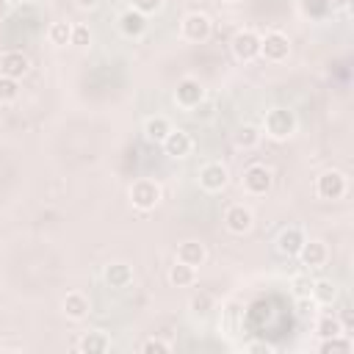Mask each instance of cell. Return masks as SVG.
Returning a JSON list of instances; mask_svg holds the SVG:
<instances>
[{"label":"cell","instance_id":"obj_1","mask_svg":"<svg viewBox=\"0 0 354 354\" xmlns=\"http://www.w3.org/2000/svg\"><path fill=\"white\" fill-rule=\"evenodd\" d=\"M263 127H266V133H268L271 138L282 141V138L293 136V130H296V116H293V111H288V108H271V111L266 113V119H263Z\"/></svg>","mask_w":354,"mask_h":354},{"label":"cell","instance_id":"obj_2","mask_svg":"<svg viewBox=\"0 0 354 354\" xmlns=\"http://www.w3.org/2000/svg\"><path fill=\"white\" fill-rule=\"evenodd\" d=\"M130 202H133L138 210H152V207L160 202V185H158L155 180H147V177L136 180V183L130 185Z\"/></svg>","mask_w":354,"mask_h":354},{"label":"cell","instance_id":"obj_3","mask_svg":"<svg viewBox=\"0 0 354 354\" xmlns=\"http://www.w3.org/2000/svg\"><path fill=\"white\" fill-rule=\"evenodd\" d=\"M288 53H290V41H288L285 33L271 30V33H266V36L260 39V55H263L266 61H274V64H277V61H285Z\"/></svg>","mask_w":354,"mask_h":354},{"label":"cell","instance_id":"obj_4","mask_svg":"<svg viewBox=\"0 0 354 354\" xmlns=\"http://www.w3.org/2000/svg\"><path fill=\"white\" fill-rule=\"evenodd\" d=\"M210 30H213V25H210V17L207 14H202V11L185 14V19H183V36L188 41H205L210 36Z\"/></svg>","mask_w":354,"mask_h":354},{"label":"cell","instance_id":"obj_5","mask_svg":"<svg viewBox=\"0 0 354 354\" xmlns=\"http://www.w3.org/2000/svg\"><path fill=\"white\" fill-rule=\"evenodd\" d=\"M174 100H177V105H183V108H199L202 100H205V88H202L199 80H194V77H183V80L177 83Z\"/></svg>","mask_w":354,"mask_h":354},{"label":"cell","instance_id":"obj_6","mask_svg":"<svg viewBox=\"0 0 354 354\" xmlns=\"http://www.w3.org/2000/svg\"><path fill=\"white\" fill-rule=\"evenodd\" d=\"M315 191H318L321 199H340V196L346 194V177H343L337 169H329V171H324V174L318 177Z\"/></svg>","mask_w":354,"mask_h":354},{"label":"cell","instance_id":"obj_7","mask_svg":"<svg viewBox=\"0 0 354 354\" xmlns=\"http://www.w3.org/2000/svg\"><path fill=\"white\" fill-rule=\"evenodd\" d=\"M232 53L238 61H252L260 55V36L254 30H238L232 39Z\"/></svg>","mask_w":354,"mask_h":354},{"label":"cell","instance_id":"obj_8","mask_svg":"<svg viewBox=\"0 0 354 354\" xmlns=\"http://www.w3.org/2000/svg\"><path fill=\"white\" fill-rule=\"evenodd\" d=\"M243 188H246L249 194H254V196L266 194V191L271 188V171H268L266 166H260V163L249 166V169L243 171Z\"/></svg>","mask_w":354,"mask_h":354},{"label":"cell","instance_id":"obj_9","mask_svg":"<svg viewBox=\"0 0 354 354\" xmlns=\"http://www.w3.org/2000/svg\"><path fill=\"white\" fill-rule=\"evenodd\" d=\"M119 30H122L127 39H138V36L147 30V14L136 11L133 6L124 8V11L119 14Z\"/></svg>","mask_w":354,"mask_h":354},{"label":"cell","instance_id":"obj_10","mask_svg":"<svg viewBox=\"0 0 354 354\" xmlns=\"http://www.w3.org/2000/svg\"><path fill=\"white\" fill-rule=\"evenodd\" d=\"M160 144H163V152L169 158H185L191 152V147H194V141H191V136L185 130H169V136Z\"/></svg>","mask_w":354,"mask_h":354},{"label":"cell","instance_id":"obj_11","mask_svg":"<svg viewBox=\"0 0 354 354\" xmlns=\"http://www.w3.org/2000/svg\"><path fill=\"white\" fill-rule=\"evenodd\" d=\"M224 224H227L230 232L243 235V232L252 230V210L243 207V205H232V207H227V213H224Z\"/></svg>","mask_w":354,"mask_h":354},{"label":"cell","instance_id":"obj_12","mask_svg":"<svg viewBox=\"0 0 354 354\" xmlns=\"http://www.w3.org/2000/svg\"><path fill=\"white\" fill-rule=\"evenodd\" d=\"M28 58L19 53V50H8V53H3L0 55V75H6V77H14V80H19L25 72H28Z\"/></svg>","mask_w":354,"mask_h":354},{"label":"cell","instance_id":"obj_13","mask_svg":"<svg viewBox=\"0 0 354 354\" xmlns=\"http://www.w3.org/2000/svg\"><path fill=\"white\" fill-rule=\"evenodd\" d=\"M326 246L321 243V241H304L301 243V249H299V260H301V266H307V268H321L324 263H326Z\"/></svg>","mask_w":354,"mask_h":354},{"label":"cell","instance_id":"obj_14","mask_svg":"<svg viewBox=\"0 0 354 354\" xmlns=\"http://www.w3.org/2000/svg\"><path fill=\"white\" fill-rule=\"evenodd\" d=\"M199 185L205 191H221L227 185V169L221 163H207L199 171Z\"/></svg>","mask_w":354,"mask_h":354},{"label":"cell","instance_id":"obj_15","mask_svg":"<svg viewBox=\"0 0 354 354\" xmlns=\"http://www.w3.org/2000/svg\"><path fill=\"white\" fill-rule=\"evenodd\" d=\"M304 241H307V238H304V232H301L299 227H285V230L279 232V238H277V246H279V252H282V254L296 257Z\"/></svg>","mask_w":354,"mask_h":354},{"label":"cell","instance_id":"obj_16","mask_svg":"<svg viewBox=\"0 0 354 354\" xmlns=\"http://www.w3.org/2000/svg\"><path fill=\"white\" fill-rule=\"evenodd\" d=\"M205 257H207V252H205V246L199 243V241H183L180 246H177V260L180 263H188V266H202L205 263Z\"/></svg>","mask_w":354,"mask_h":354},{"label":"cell","instance_id":"obj_17","mask_svg":"<svg viewBox=\"0 0 354 354\" xmlns=\"http://www.w3.org/2000/svg\"><path fill=\"white\" fill-rule=\"evenodd\" d=\"M61 307H64L66 318H72V321H83V318L88 315V299H86L83 293H77V290L66 293V299H64Z\"/></svg>","mask_w":354,"mask_h":354},{"label":"cell","instance_id":"obj_18","mask_svg":"<svg viewBox=\"0 0 354 354\" xmlns=\"http://www.w3.org/2000/svg\"><path fill=\"white\" fill-rule=\"evenodd\" d=\"M105 282L111 288H127L133 282V268L127 263H111L105 266Z\"/></svg>","mask_w":354,"mask_h":354},{"label":"cell","instance_id":"obj_19","mask_svg":"<svg viewBox=\"0 0 354 354\" xmlns=\"http://www.w3.org/2000/svg\"><path fill=\"white\" fill-rule=\"evenodd\" d=\"M108 346H111V340L105 332H86L77 343V348L83 354H102V351H108Z\"/></svg>","mask_w":354,"mask_h":354},{"label":"cell","instance_id":"obj_20","mask_svg":"<svg viewBox=\"0 0 354 354\" xmlns=\"http://www.w3.org/2000/svg\"><path fill=\"white\" fill-rule=\"evenodd\" d=\"M169 130H171V124H169L166 116H149V119L144 122V136H147L149 141H155V144H160V141L169 136Z\"/></svg>","mask_w":354,"mask_h":354},{"label":"cell","instance_id":"obj_21","mask_svg":"<svg viewBox=\"0 0 354 354\" xmlns=\"http://www.w3.org/2000/svg\"><path fill=\"white\" fill-rule=\"evenodd\" d=\"M310 293H313L315 304H332L337 299V285L332 279H315L313 288H310Z\"/></svg>","mask_w":354,"mask_h":354},{"label":"cell","instance_id":"obj_22","mask_svg":"<svg viewBox=\"0 0 354 354\" xmlns=\"http://www.w3.org/2000/svg\"><path fill=\"white\" fill-rule=\"evenodd\" d=\"M196 279V271H194V266H188V263H174L171 268H169V282L171 285H177V288H185V285H191Z\"/></svg>","mask_w":354,"mask_h":354},{"label":"cell","instance_id":"obj_23","mask_svg":"<svg viewBox=\"0 0 354 354\" xmlns=\"http://www.w3.org/2000/svg\"><path fill=\"white\" fill-rule=\"evenodd\" d=\"M351 348H354V343H351L348 337H343V335L321 337V346H318V351H321V354H329V351H343V354H348Z\"/></svg>","mask_w":354,"mask_h":354},{"label":"cell","instance_id":"obj_24","mask_svg":"<svg viewBox=\"0 0 354 354\" xmlns=\"http://www.w3.org/2000/svg\"><path fill=\"white\" fill-rule=\"evenodd\" d=\"M47 36H50L53 44L64 47V44H69V39H72V25H69V22H53Z\"/></svg>","mask_w":354,"mask_h":354},{"label":"cell","instance_id":"obj_25","mask_svg":"<svg viewBox=\"0 0 354 354\" xmlns=\"http://www.w3.org/2000/svg\"><path fill=\"white\" fill-rule=\"evenodd\" d=\"M257 141H260V130H257L254 124H243V127H238V133H235V144H238V147L249 149V147H254Z\"/></svg>","mask_w":354,"mask_h":354},{"label":"cell","instance_id":"obj_26","mask_svg":"<svg viewBox=\"0 0 354 354\" xmlns=\"http://www.w3.org/2000/svg\"><path fill=\"white\" fill-rule=\"evenodd\" d=\"M315 332H318L321 337L343 335V329H340V321H337L335 315H321V318H318V324H315Z\"/></svg>","mask_w":354,"mask_h":354},{"label":"cell","instance_id":"obj_27","mask_svg":"<svg viewBox=\"0 0 354 354\" xmlns=\"http://www.w3.org/2000/svg\"><path fill=\"white\" fill-rule=\"evenodd\" d=\"M17 94H19V83L14 77L0 75V102H11V100H17Z\"/></svg>","mask_w":354,"mask_h":354},{"label":"cell","instance_id":"obj_28","mask_svg":"<svg viewBox=\"0 0 354 354\" xmlns=\"http://www.w3.org/2000/svg\"><path fill=\"white\" fill-rule=\"evenodd\" d=\"M210 307H213V296H210V293L199 290V293H194V296H191V310H194L196 315L210 313Z\"/></svg>","mask_w":354,"mask_h":354},{"label":"cell","instance_id":"obj_29","mask_svg":"<svg viewBox=\"0 0 354 354\" xmlns=\"http://www.w3.org/2000/svg\"><path fill=\"white\" fill-rule=\"evenodd\" d=\"M141 351L144 354H166V351H171V346L166 340H160V337H147L141 343Z\"/></svg>","mask_w":354,"mask_h":354},{"label":"cell","instance_id":"obj_30","mask_svg":"<svg viewBox=\"0 0 354 354\" xmlns=\"http://www.w3.org/2000/svg\"><path fill=\"white\" fill-rule=\"evenodd\" d=\"M91 41V30H88V25H72V39H69V44H75V47H86Z\"/></svg>","mask_w":354,"mask_h":354},{"label":"cell","instance_id":"obj_31","mask_svg":"<svg viewBox=\"0 0 354 354\" xmlns=\"http://www.w3.org/2000/svg\"><path fill=\"white\" fill-rule=\"evenodd\" d=\"M329 8H332L329 0H304V11H307L310 17H324Z\"/></svg>","mask_w":354,"mask_h":354},{"label":"cell","instance_id":"obj_32","mask_svg":"<svg viewBox=\"0 0 354 354\" xmlns=\"http://www.w3.org/2000/svg\"><path fill=\"white\" fill-rule=\"evenodd\" d=\"M163 6V0H133V8L141 14H155Z\"/></svg>","mask_w":354,"mask_h":354},{"label":"cell","instance_id":"obj_33","mask_svg":"<svg viewBox=\"0 0 354 354\" xmlns=\"http://www.w3.org/2000/svg\"><path fill=\"white\" fill-rule=\"evenodd\" d=\"M296 310H299L301 315H313V310H315V299H310V293H307V296H299Z\"/></svg>","mask_w":354,"mask_h":354},{"label":"cell","instance_id":"obj_34","mask_svg":"<svg viewBox=\"0 0 354 354\" xmlns=\"http://www.w3.org/2000/svg\"><path fill=\"white\" fill-rule=\"evenodd\" d=\"M337 321H340L343 335H348V332L354 329V318H351V310H348V307H343V310H340V318H337Z\"/></svg>","mask_w":354,"mask_h":354},{"label":"cell","instance_id":"obj_35","mask_svg":"<svg viewBox=\"0 0 354 354\" xmlns=\"http://www.w3.org/2000/svg\"><path fill=\"white\" fill-rule=\"evenodd\" d=\"M293 288H296L299 296H307L310 288H313V279H310V277H296V279H293Z\"/></svg>","mask_w":354,"mask_h":354},{"label":"cell","instance_id":"obj_36","mask_svg":"<svg viewBox=\"0 0 354 354\" xmlns=\"http://www.w3.org/2000/svg\"><path fill=\"white\" fill-rule=\"evenodd\" d=\"M246 351H252V354H257V351L271 354V351H274V346H268V343H249V346H246Z\"/></svg>","mask_w":354,"mask_h":354},{"label":"cell","instance_id":"obj_37","mask_svg":"<svg viewBox=\"0 0 354 354\" xmlns=\"http://www.w3.org/2000/svg\"><path fill=\"white\" fill-rule=\"evenodd\" d=\"M97 3H100V0H75V6H77V8H94Z\"/></svg>","mask_w":354,"mask_h":354},{"label":"cell","instance_id":"obj_38","mask_svg":"<svg viewBox=\"0 0 354 354\" xmlns=\"http://www.w3.org/2000/svg\"><path fill=\"white\" fill-rule=\"evenodd\" d=\"M329 3H332V8H348L351 0H329Z\"/></svg>","mask_w":354,"mask_h":354},{"label":"cell","instance_id":"obj_39","mask_svg":"<svg viewBox=\"0 0 354 354\" xmlns=\"http://www.w3.org/2000/svg\"><path fill=\"white\" fill-rule=\"evenodd\" d=\"M8 14V0H0V17H6Z\"/></svg>","mask_w":354,"mask_h":354},{"label":"cell","instance_id":"obj_40","mask_svg":"<svg viewBox=\"0 0 354 354\" xmlns=\"http://www.w3.org/2000/svg\"><path fill=\"white\" fill-rule=\"evenodd\" d=\"M227 3H238V0H227Z\"/></svg>","mask_w":354,"mask_h":354}]
</instances>
